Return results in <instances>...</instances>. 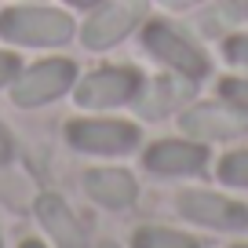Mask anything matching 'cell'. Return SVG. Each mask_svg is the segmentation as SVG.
<instances>
[{"instance_id":"11","label":"cell","mask_w":248,"mask_h":248,"mask_svg":"<svg viewBox=\"0 0 248 248\" xmlns=\"http://www.w3.org/2000/svg\"><path fill=\"white\" fill-rule=\"evenodd\" d=\"M84 190L92 201L106 204V208H128L139 194L132 171H124V168H92L84 175Z\"/></svg>"},{"instance_id":"7","label":"cell","mask_w":248,"mask_h":248,"mask_svg":"<svg viewBox=\"0 0 248 248\" xmlns=\"http://www.w3.org/2000/svg\"><path fill=\"white\" fill-rule=\"evenodd\" d=\"M66 139L88 154H124L139 142V128L124 121H73L66 124Z\"/></svg>"},{"instance_id":"6","label":"cell","mask_w":248,"mask_h":248,"mask_svg":"<svg viewBox=\"0 0 248 248\" xmlns=\"http://www.w3.org/2000/svg\"><path fill=\"white\" fill-rule=\"evenodd\" d=\"M248 128V117L237 102H201V106L183 113V132L204 142H219V139H233Z\"/></svg>"},{"instance_id":"19","label":"cell","mask_w":248,"mask_h":248,"mask_svg":"<svg viewBox=\"0 0 248 248\" xmlns=\"http://www.w3.org/2000/svg\"><path fill=\"white\" fill-rule=\"evenodd\" d=\"M66 4H73V8H95L99 0H66Z\"/></svg>"},{"instance_id":"20","label":"cell","mask_w":248,"mask_h":248,"mask_svg":"<svg viewBox=\"0 0 248 248\" xmlns=\"http://www.w3.org/2000/svg\"><path fill=\"white\" fill-rule=\"evenodd\" d=\"M168 8H190V4H197V0H164Z\"/></svg>"},{"instance_id":"17","label":"cell","mask_w":248,"mask_h":248,"mask_svg":"<svg viewBox=\"0 0 248 248\" xmlns=\"http://www.w3.org/2000/svg\"><path fill=\"white\" fill-rule=\"evenodd\" d=\"M15 73H18V59L11 51H0V84L15 80Z\"/></svg>"},{"instance_id":"16","label":"cell","mask_w":248,"mask_h":248,"mask_svg":"<svg viewBox=\"0 0 248 248\" xmlns=\"http://www.w3.org/2000/svg\"><path fill=\"white\" fill-rule=\"evenodd\" d=\"M219 92H223V99H230V102H237L241 109H248V80H223Z\"/></svg>"},{"instance_id":"5","label":"cell","mask_w":248,"mask_h":248,"mask_svg":"<svg viewBox=\"0 0 248 248\" xmlns=\"http://www.w3.org/2000/svg\"><path fill=\"white\" fill-rule=\"evenodd\" d=\"M139 84H142L139 70H132V66H109V70H99V73L80 80L77 102L84 109H109V106H121V102H132Z\"/></svg>"},{"instance_id":"9","label":"cell","mask_w":248,"mask_h":248,"mask_svg":"<svg viewBox=\"0 0 248 248\" xmlns=\"http://www.w3.org/2000/svg\"><path fill=\"white\" fill-rule=\"evenodd\" d=\"M179 212L186 219H194L201 226H216V230H245L248 226V208L223 194H208V190H190L179 197Z\"/></svg>"},{"instance_id":"13","label":"cell","mask_w":248,"mask_h":248,"mask_svg":"<svg viewBox=\"0 0 248 248\" xmlns=\"http://www.w3.org/2000/svg\"><path fill=\"white\" fill-rule=\"evenodd\" d=\"M135 248H201L190 233H179V230H168V226H142L135 230Z\"/></svg>"},{"instance_id":"8","label":"cell","mask_w":248,"mask_h":248,"mask_svg":"<svg viewBox=\"0 0 248 248\" xmlns=\"http://www.w3.org/2000/svg\"><path fill=\"white\" fill-rule=\"evenodd\" d=\"M186 99H194V77L186 73H164V77L150 80V84H139V92L132 95V106L139 117L146 121H161L171 109H179Z\"/></svg>"},{"instance_id":"2","label":"cell","mask_w":248,"mask_h":248,"mask_svg":"<svg viewBox=\"0 0 248 248\" xmlns=\"http://www.w3.org/2000/svg\"><path fill=\"white\" fill-rule=\"evenodd\" d=\"M142 44H146V51L154 55L157 62H164L168 70L186 73V77H194V80H201L204 73L212 70L208 55L197 47V40H190L179 26H171V22H150Z\"/></svg>"},{"instance_id":"10","label":"cell","mask_w":248,"mask_h":248,"mask_svg":"<svg viewBox=\"0 0 248 248\" xmlns=\"http://www.w3.org/2000/svg\"><path fill=\"white\" fill-rule=\"evenodd\" d=\"M204 161H208L204 146L183 142V139H164L146 150V168L157 175H194L204 168Z\"/></svg>"},{"instance_id":"12","label":"cell","mask_w":248,"mask_h":248,"mask_svg":"<svg viewBox=\"0 0 248 248\" xmlns=\"http://www.w3.org/2000/svg\"><path fill=\"white\" fill-rule=\"evenodd\" d=\"M33 212H37L40 226L51 233V241L59 248H88V237H84V230H80V223L73 219V212L66 208L59 197H51V194L37 197V201H33Z\"/></svg>"},{"instance_id":"15","label":"cell","mask_w":248,"mask_h":248,"mask_svg":"<svg viewBox=\"0 0 248 248\" xmlns=\"http://www.w3.org/2000/svg\"><path fill=\"white\" fill-rule=\"evenodd\" d=\"M226 59H230L233 66H245L248 70V33H237V37L226 40Z\"/></svg>"},{"instance_id":"1","label":"cell","mask_w":248,"mask_h":248,"mask_svg":"<svg viewBox=\"0 0 248 248\" xmlns=\"http://www.w3.org/2000/svg\"><path fill=\"white\" fill-rule=\"evenodd\" d=\"M0 33L22 47H59L70 40L73 22L59 8H8L0 15Z\"/></svg>"},{"instance_id":"4","label":"cell","mask_w":248,"mask_h":248,"mask_svg":"<svg viewBox=\"0 0 248 248\" xmlns=\"http://www.w3.org/2000/svg\"><path fill=\"white\" fill-rule=\"evenodd\" d=\"M142 11H146L142 0H109V4H102L84 22V30H80L84 47L88 51H106V47H113L117 40H124L139 26Z\"/></svg>"},{"instance_id":"24","label":"cell","mask_w":248,"mask_h":248,"mask_svg":"<svg viewBox=\"0 0 248 248\" xmlns=\"http://www.w3.org/2000/svg\"><path fill=\"white\" fill-rule=\"evenodd\" d=\"M0 248H4V245H0Z\"/></svg>"},{"instance_id":"21","label":"cell","mask_w":248,"mask_h":248,"mask_svg":"<svg viewBox=\"0 0 248 248\" xmlns=\"http://www.w3.org/2000/svg\"><path fill=\"white\" fill-rule=\"evenodd\" d=\"M22 248H44V245H37V241H26V245Z\"/></svg>"},{"instance_id":"23","label":"cell","mask_w":248,"mask_h":248,"mask_svg":"<svg viewBox=\"0 0 248 248\" xmlns=\"http://www.w3.org/2000/svg\"><path fill=\"white\" fill-rule=\"evenodd\" d=\"M233 248H248V245H233Z\"/></svg>"},{"instance_id":"14","label":"cell","mask_w":248,"mask_h":248,"mask_svg":"<svg viewBox=\"0 0 248 248\" xmlns=\"http://www.w3.org/2000/svg\"><path fill=\"white\" fill-rule=\"evenodd\" d=\"M219 179L230 183V186H248V150L226 154L223 164H219Z\"/></svg>"},{"instance_id":"22","label":"cell","mask_w":248,"mask_h":248,"mask_svg":"<svg viewBox=\"0 0 248 248\" xmlns=\"http://www.w3.org/2000/svg\"><path fill=\"white\" fill-rule=\"evenodd\" d=\"M99 248H117V245H113V241H106V245H99Z\"/></svg>"},{"instance_id":"18","label":"cell","mask_w":248,"mask_h":248,"mask_svg":"<svg viewBox=\"0 0 248 248\" xmlns=\"http://www.w3.org/2000/svg\"><path fill=\"white\" fill-rule=\"evenodd\" d=\"M11 161V135H8V128L0 124V164H8Z\"/></svg>"},{"instance_id":"3","label":"cell","mask_w":248,"mask_h":248,"mask_svg":"<svg viewBox=\"0 0 248 248\" xmlns=\"http://www.w3.org/2000/svg\"><path fill=\"white\" fill-rule=\"evenodd\" d=\"M73 80H77V66L70 59H47L18 73L11 99H15V106H44V102L59 99L62 92H70Z\"/></svg>"}]
</instances>
